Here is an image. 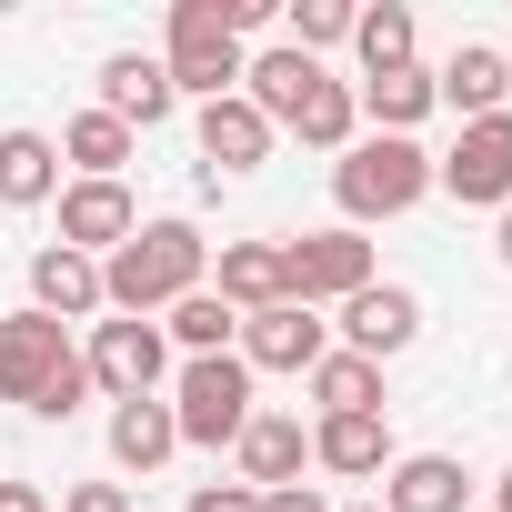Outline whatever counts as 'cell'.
<instances>
[{"instance_id": "1", "label": "cell", "mask_w": 512, "mask_h": 512, "mask_svg": "<svg viewBox=\"0 0 512 512\" xmlns=\"http://www.w3.org/2000/svg\"><path fill=\"white\" fill-rule=\"evenodd\" d=\"M211 282V241L191 231V221H141L111 262H101V302L121 312V322H151V312H171L181 292H201Z\"/></svg>"}, {"instance_id": "2", "label": "cell", "mask_w": 512, "mask_h": 512, "mask_svg": "<svg viewBox=\"0 0 512 512\" xmlns=\"http://www.w3.org/2000/svg\"><path fill=\"white\" fill-rule=\"evenodd\" d=\"M0 402H21L41 422H71L91 402V362L71 352V332L51 312H11L0 322Z\"/></svg>"}, {"instance_id": "3", "label": "cell", "mask_w": 512, "mask_h": 512, "mask_svg": "<svg viewBox=\"0 0 512 512\" xmlns=\"http://www.w3.org/2000/svg\"><path fill=\"white\" fill-rule=\"evenodd\" d=\"M422 191H432V151H422V141H392V131H372V141H352V151L332 161L342 231H362V221H402Z\"/></svg>"}, {"instance_id": "4", "label": "cell", "mask_w": 512, "mask_h": 512, "mask_svg": "<svg viewBox=\"0 0 512 512\" xmlns=\"http://www.w3.org/2000/svg\"><path fill=\"white\" fill-rule=\"evenodd\" d=\"M161 71H171V91H191V101H231V91H241V41H231V21H221V0H171V51H161Z\"/></svg>"}, {"instance_id": "5", "label": "cell", "mask_w": 512, "mask_h": 512, "mask_svg": "<svg viewBox=\"0 0 512 512\" xmlns=\"http://www.w3.org/2000/svg\"><path fill=\"white\" fill-rule=\"evenodd\" d=\"M171 422H181V442H241V422H251V362H241V352H201V362H181V382H171Z\"/></svg>"}, {"instance_id": "6", "label": "cell", "mask_w": 512, "mask_h": 512, "mask_svg": "<svg viewBox=\"0 0 512 512\" xmlns=\"http://www.w3.org/2000/svg\"><path fill=\"white\" fill-rule=\"evenodd\" d=\"M352 292H372V241L362 231H302V241H282V302L322 312V302H352Z\"/></svg>"}, {"instance_id": "7", "label": "cell", "mask_w": 512, "mask_h": 512, "mask_svg": "<svg viewBox=\"0 0 512 512\" xmlns=\"http://www.w3.org/2000/svg\"><path fill=\"white\" fill-rule=\"evenodd\" d=\"M91 392H111V402H151L161 392V372H171V342H161V322H91Z\"/></svg>"}, {"instance_id": "8", "label": "cell", "mask_w": 512, "mask_h": 512, "mask_svg": "<svg viewBox=\"0 0 512 512\" xmlns=\"http://www.w3.org/2000/svg\"><path fill=\"white\" fill-rule=\"evenodd\" d=\"M432 181H442L462 211H482V201L502 211V201H512V111H492V121H462V141L432 161Z\"/></svg>"}, {"instance_id": "9", "label": "cell", "mask_w": 512, "mask_h": 512, "mask_svg": "<svg viewBox=\"0 0 512 512\" xmlns=\"http://www.w3.org/2000/svg\"><path fill=\"white\" fill-rule=\"evenodd\" d=\"M251 372H312L322 352H332V322L322 312H302V302H272V312H251L241 322V342H231Z\"/></svg>"}, {"instance_id": "10", "label": "cell", "mask_w": 512, "mask_h": 512, "mask_svg": "<svg viewBox=\"0 0 512 512\" xmlns=\"http://www.w3.org/2000/svg\"><path fill=\"white\" fill-rule=\"evenodd\" d=\"M412 342H422V292L372 282V292H352V302H342V352L392 362V352H412Z\"/></svg>"}, {"instance_id": "11", "label": "cell", "mask_w": 512, "mask_h": 512, "mask_svg": "<svg viewBox=\"0 0 512 512\" xmlns=\"http://www.w3.org/2000/svg\"><path fill=\"white\" fill-rule=\"evenodd\" d=\"M131 231H141V211H131L121 181H71V191H61V251H91V262H111Z\"/></svg>"}, {"instance_id": "12", "label": "cell", "mask_w": 512, "mask_h": 512, "mask_svg": "<svg viewBox=\"0 0 512 512\" xmlns=\"http://www.w3.org/2000/svg\"><path fill=\"white\" fill-rule=\"evenodd\" d=\"M312 462L372 482V472H392L402 452H392V422H382V412H322V422H312Z\"/></svg>"}, {"instance_id": "13", "label": "cell", "mask_w": 512, "mask_h": 512, "mask_svg": "<svg viewBox=\"0 0 512 512\" xmlns=\"http://www.w3.org/2000/svg\"><path fill=\"white\" fill-rule=\"evenodd\" d=\"M231 452H241V482H251V492H282V482H302V462H312V432H302L292 412H251Z\"/></svg>"}, {"instance_id": "14", "label": "cell", "mask_w": 512, "mask_h": 512, "mask_svg": "<svg viewBox=\"0 0 512 512\" xmlns=\"http://www.w3.org/2000/svg\"><path fill=\"white\" fill-rule=\"evenodd\" d=\"M201 161H211V181L262 171V161H272V121L251 111L241 91H231V101H201Z\"/></svg>"}, {"instance_id": "15", "label": "cell", "mask_w": 512, "mask_h": 512, "mask_svg": "<svg viewBox=\"0 0 512 512\" xmlns=\"http://www.w3.org/2000/svg\"><path fill=\"white\" fill-rule=\"evenodd\" d=\"M31 312H51V322H91V312H111V302H101V262L51 241L41 262H31Z\"/></svg>"}, {"instance_id": "16", "label": "cell", "mask_w": 512, "mask_h": 512, "mask_svg": "<svg viewBox=\"0 0 512 512\" xmlns=\"http://www.w3.org/2000/svg\"><path fill=\"white\" fill-rule=\"evenodd\" d=\"M432 91H442V101H452L462 121H492V111L512 101V61H502L492 41H462V51H452V61L432 71Z\"/></svg>"}, {"instance_id": "17", "label": "cell", "mask_w": 512, "mask_h": 512, "mask_svg": "<svg viewBox=\"0 0 512 512\" xmlns=\"http://www.w3.org/2000/svg\"><path fill=\"white\" fill-rule=\"evenodd\" d=\"M171 71L161 61H141V51H121V61H101V111L121 121V131H151V121H171Z\"/></svg>"}, {"instance_id": "18", "label": "cell", "mask_w": 512, "mask_h": 512, "mask_svg": "<svg viewBox=\"0 0 512 512\" xmlns=\"http://www.w3.org/2000/svg\"><path fill=\"white\" fill-rule=\"evenodd\" d=\"M462 492H472V472L452 452H402L382 472V512H462Z\"/></svg>"}, {"instance_id": "19", "label": "cell", "mask_w": 512, "mask_h": 512, "mask_svg": "<svg viewBox=\"0 0 512 512\" xmlns=\"http://www.w3.org/2000/svg\"><path fill=\"white\" fill-rule=\"evenodd\" d=\"M211 292H221L241 322H251V312H272V302H282V241H221Z\"/></svg>"}, {"instance_id": "20", "label": "cell", "mask_w": 512, "mask_h": 512, "mask_svg": "<svg viewBox=\"0 0 512 512\" xmlns=\"http://www.w3.org/2000/svg\"><path fill=\"white\" fill-rule=\"evenodd\" d=\"M0 201H11V211L61 201V141L51 131H0Z\"/></svg>"}, {"instance_id": "21", "label": "cell", "mask_w": 512, "mask_h": 512, "mask_svg": "<svg viewBox=\"0 0 512 512\" xmlns=\"http://www.w3.org/2000/svg\"><path fill=\"white\" fill-rule=\"evenodd\" d=\"M352 51H362V81H382V71L422 61V31H412L402 0H372V11H352Z\"/></svg>"}, {"instance_id": "22", "label": "cell", "mask_w": 512, "mask_h": 512, "mask_svg": "<svg viewBox=\"0 0 512 512\" xmlns=\"http://www.w3.org/2000/svg\"><path fill=\"white\" fill-rule=\"evenodd\" d=\"M171 452H181L171 402H121V412H111V462H121V472H161Z\"/></svg>"}, {"instance_id": "23", "label": "cell", "mask_w": 512, "mask_h": 512, "mask_svg": "<svg viewBox=\"0 0 512 512\" xmlns=\"http://www.w3.org/2000/svg\"><path fill=\"white\" fill-rule=\"evenodd\" d=\"M282 131H302L312 151H352V131H362V101H352V81H332V71H322V81L292 101V121H282Z\"/></svg>"}, {"instance_id": "24", "label": "cell", "mask_w": 512, "mask_h": 512, "mask_svg": "<svg viewBox=\"0 0 512 512\" xmlns=\"http://www.w3.org/2000/svg\"><path fill=\"white\" fill-rule=\"evenodd\" d=\"M352 101H362V111H372V121H382L392 141H412V121H422V111H432L442 91H432V71L412 61V71H382V81H362Z\"/></svg>"}, {"instance_id": "25", "label": "cell", "mask_w": 512, "mask_h": 512, "mask_svg": "<svg viewBox=\"0 0 512 512\" xmlns=\"http://www.w3.org/2000/svg\"><path fill=\"white\" fill-rule=\"evenodd\" d=\"M161 342H181L191 362H201V352H231V342H241V312H231L221 292H181L171 322H161Z\"/></svg>"}, {"instance_id": "26", "label": "cell", "mask_w": 512, "mask_h": 512, "mask_svg": "<svg viewBox=\"0 0 512 512\" xmlns=\"http://www.w3.org/2000/svg\"><path fill=\"white\" fill-rule=\"evenodd\" d=\"M312 402H322V412H382V362L322 352V362H312Z\"/></svg>"}, {"instance_id": "27", "label": "cell", "mask_w": 512, "mask_h": 512, "mask_svg": "<svg viewBox=\"0 0 512 512\" xmlns=\"http://www.w3.org/2000/svg\"><path fill=\"white\" fill-rule=\"evenodd\" d=\"M61 161H81V181H121V161H131V131H121L111 111H81V121L61 131Z\"/></svg>"}, {"instance_id": "28", "label": "cell", "mask_w": 512, "mask_h": 512, "mask_svg": "<svg viewBox=\"0 0 512 512\" xmlns=\"http://www.w3.org/2000/svg\"><path fill=\"white\" fill-rule=\"evenodd\" d=\"M282 51H302V61H322L332 41H352V0H292V11H282Z\"/></svg>"}, {"instance_id": "29", "label": "cell", "mask_w": 512, "mask_h": 512, "mask_svg": "<svg viewBox=\"0 0 512 512\" xmlns=\"http://www.w3.org/2000/svg\"><path fill=\"white\" fill-rule=\"evenodd\" d=\"M191 512H262V492H251V482H201Z\"/></svg>"}, {"instance_id": "30", "label": "cell", "mask_w": 512, "mask_h": 512, "mask_svg": "<svg viewBox=\"0 0 512 512\" xmlns=\"http://www.w3.org/2000/svg\"><path fill=\"white\" fill-rule=\"evenodd\" d=\"M61 512H131V492H121V482H71Z\"/></svg>"}, {"instance_id": "31", "label": "cell", "mask_w": 512, "mask_h": 512, "mask_svg": "<svg viewBox=\"0 0 512 512\" xmlns=\"http://www.w3.org/2000/svg\"><path fill=\"white\" fill-rule=\"evenodd\" d=\"M262 512H332L312 482H282V492H262Z\"/></svg>"}, {"instance_id": "32", "label": "cell", "mask_w": 512, "mask_h": 512, "mask_svg": "<svg viewBox=\"0 0 512 512\" xmlns=\"http://www.w3.org/2000/svg\"><path fill=\"white\" fill-rule=\"evenodd\" d=\"M0 512H51V492L41 482H0Z\"/></svg>"}, {"instance_id": "33", "label": "cell", "mask_w": 512, "mask_h": 512, "mask_svg": "<svg viewBox=\"0 0 512 512\" xmlns=\"http://www.w3.org/2000/svg\"><path fill=\"white\" fill-rule=\"evenodd\" d=\"M492 251H502V272H512V201H502V231H492Z\"/></svg>"}, {"instance_id": "34", "label": "cell", "mask_w": 512, "mask_h": 512, "mask_svg": "<svg viewBox=\"0 0 512 512\" xmlns=\"http://www.w3.org/2000/svg\"><path fill=\"white\" fill-rule=\"evenodd\" d=\"M342 512H382V502H342Z\"/></svg>"}, {"instance_id": "35", "label": "cell", "mask_w": 512, "mask_h": 512, "mask_svg": "<svg viewBox=\"0 0 512 512\" xmlns=\"http://www.w3.org/2000/svg\"><path fill=\"white\" fill-rule=\"evenodd\" d=\"M502 512H512V472H502Z\"/></svg>"}, {"instance_id": "36", "label": "cell", "mask_w": 512, "mask_h": 512, "mask_svg": "<svg viewBox=\"0 0 512 512\" xmlns=\"http://www.w3.org/2000/svg\"><path fill=\"white\" fill-rule=\"evenodd\" d=\"M502 61H512V51H502Z\"/></svg>"}]
</instances>
